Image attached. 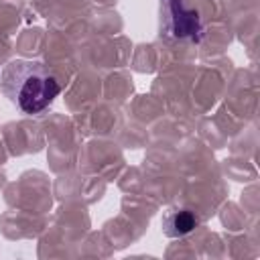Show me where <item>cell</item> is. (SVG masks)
<instances>
[{
	"label": "cell",
	"mask_w": 260,
	"mask_h": 260,
	"mask_svg": "<svg viewBox=\"0 0 260 260\" xmlns=\"http://www.w3.org/2000/svg\"><path fill=\"white\" fill-rule=\"evenodd\" d=\"M2 91L22 114H39L59 95L61 85L47 65L16 59L2 71Z\"/></svg>",
	"instance_id": "obj_1"
},
{
	"label": "cell",
	"mask_w": 260,
	"mask_h": 260,
	"mask_svg": "<svg viewBox=\"0 0 260 260\" xmlns=\"http://www.w3.org/2000/svg\"><path fill=\"white\" fill-rule=\"evenodd\" d=\"M197 225V215L191 209H171L162 217V230L167 236H185Z\"/></svg>",
	"instance_id": "obj_2"
}]
</instances>
